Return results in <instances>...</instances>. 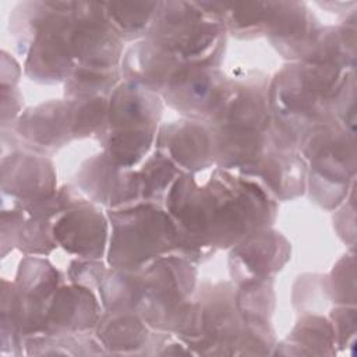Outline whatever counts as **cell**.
<instances>
[{
	"mask_svg": "<svg viewBox=\"0 0 357 357\" xmlns=\"http://www.w3.org/2000/svg\"><path fill=\"white\" fill-rule=\"evenodd\" d=\"M105 222L95 211L79 209L66 215L54 226V238L68 251L95 257L105 244Z\"/></svg>",
	"mask_w": 357,
	"mask_h": 357,
	"instance_id": "obj_2",
	"label": "cell"
},
{
	"mask_svg": "<svg viewBox=\"0 0 357 357\" xmlns=\"http://www.w3.org/2000/svg\"><path fill=\"white\" fill-rule=\"evenodd\" d=\"M166 138V148L178 159L183 166L199 169L209 156V141L202 128L188 124L178 131L163 132Z\"/></svg>",
	"mask_w": 357,
	"mask_h": 357,
	"instance_id": "obj_4",
	"label": "cell"
},
{
	"mask_svg": "<svg viewBox=\"0 0 357 357\" xmlns=\"http://www.w3.org/2000/svg\"><path fill=\"white\" fill-rule=\"evenodd\" d=\"M172 100L177 107L190 112H205V106L212 107V100L219 102V88L212 74L206 71H183L177 78H172Z\"/></svg>",
	"mask_w": 357,
	"mask_h": 357,
	"instance_id": "obj_3",
	"label": "cell"
},
{
	"mask_svg": "<svg viewBox=\"0 0 357 357\" xmlns=\"http://www.w3.org/2000/svg\"><path fill=\"white\" fill-rule=\"evenodd\" d=\"M105 13L110 25L123 32H138L152 22L159 3H106Z\"/></svg>",
	"mask_w": 357,
	"mask_h": 357,
	"instance_id": "obj_5",
	"label": "cell"
},
{
	"mask_svg": "<svg viewBox=\"0 0 357 357\" xmlns=\"http://www.w3.org/2000/svg\"><path fill=\"white\" fill-rule=\"evenodd\" d=\"M114 233L110 247V262L116 266H131L158 255L172 245L176 230L167 216L155 208L142 206L114 215Z\"/></svg>",
	"mask_w": 357,
	"mask_h": 357,
	"instance_id": "obj_1",
	"label": "cell"
}]
</instances>
